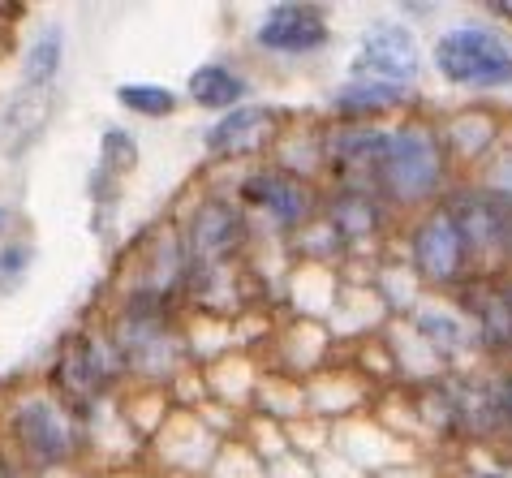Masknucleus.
Segmentation results:
<instances>
[{
	"mask_svg": "<svg viewBox=\"0 0 512 478\" xmlns=\"http://www.w3.org/2000/svg\"><path fill=\"white\" fill-rule=\"evenodd\" d=\"M121 379H125V367L108 341V332L78 328L56 345V358L48 367V392L61 397L69 410L82 414V423H87L91 410L112 397V388H117Z\"/></svg>",
	"mask_w": 512,
	"mask_h": 478,
	"instance_id": "obj_4",
	"label": "nucleus"
},
{
	"mask_svg": "<svg viewBox=\"0 0 512 478\" xmlns=\"http://www.w3.org/2000/svg\"><path fill=\"white\" fill-rule=\"evenodd\" d=\"M0 478H31V474H26V470L18 466V461H9V457H0Z\"/></svg>",
	"mask_w": 512,
	"mask_h": 478,
	"instance_id": "obj_24",
	"label": "nucleus"
},
{
	"mask_svg": "<svg viewBox=\"0 0 512 478\" xmlns=\"http://www.w3.org/2000/svg\"><path fill=\"white\" fill-rule=\"evenodd\" d=\"M250 91L254 87H250L246 69H237L233 61H203L186 78V100L203 112H220V117L250 104Z\"/></svg>",
	"mask_w": 512,
	"mask_h": 478,
	"instance_id": "obj_17",
	"label": "nucleus"
},
{
	"mask_svg": "<svg viewBox=\"0 0 512 478\" xmlns=\"http://www.w3.org/2000/svg\"><path fill=\"white\" fill-rule=\"evenodd\" d=\"M254 48L263 56H284V61H306L332 48V22L319 5H302V0H280L254 26Z\"/></svg>",
	"mask_w": 512,
	"mask_h": 478,
	"instance_id": "obj_12",
	"label": "nucleus"
},
{
	"mask_svg": "<svg viewBox=\"0 0 512 478\" xmlns=\"http://www.w3.org/2000/svg\"><path fill=\"white\" fill-rule=\"evenodd\" d=\"M117 108L142 121H164L181 108V95L164 82H121L117 87Z\"/></svg>",
	"mask_w": 512,
	"mask_h": 478,
	"instance_id": "obj_19",
	"label": "nucleus"
},
{
	"mask_svg": "<svg viewBox=\"0 0 512 478\" xmlns=\"http://www.w3.org/2000/svg\"><path fill=\"white\" fill-rule=\"evenodd\" d=\"M414 104H418L414 87H396V82H379V78H345L327 91L332 121H349V125H379L388 117H401Z\"/></svg>",
	"mask_w": 512,
	"mask_h": 478,
	"instance_id": "obj_14",
	"label": "nucleus"
},
{
	"mask_svg": "<svg viewBox=\"0 0 512 478\" xmlns=\"http://www.w3.org/2000/svg\"><path fill=\"white\" fill-rule=\"evenodd\" d=\"M435 74L452 91L491 95L512 87V39L491 22H461L435 35L431 44Z\"/></svg>",
	"mask_w": 512,
	"mask_h": 478,
	"instance_id": "obj_3",
	"label": "nucleus"
},
{
	"mask_svg": "<svg viewBox=\"0 0 512 478\" xmlns=\"http://www.w3.org/2000/svg\"><path fill=\"white\" fill-rule=\"evenodd\" d=\"M448 298L469 319L474 354L487 362H508L512 358V276H469Z\"/></svg>",
	"mask_w": 512,
	"mask_h": 478,
	"instance_id": "obj_9",
	"label": "nucleus"
},
{
	"mask_svg": "<svg viewBox=\"0 0 512 478\" xmlns=\"http://www.w3.org/2000/svg\"><path fill=\"white\" fill-rule=\"evenodd\" d=\"M112 349L130 379H168L181 367V328L177 311L147 302H117V311L104 323Z\"/></svg>",
	"mask_w": 512,
	"mask_h": 478,
	"instance_id": "obj_5",
	"label": "nucleus"
},
{
	"mask_svg": "<svg viewBox=\"0 0 512 478\" xmlns=\"http://www.w3.org/2000/svg\"><path fill=\"white\" fill-rule=\"evenodd\" d=\"M138 160H142V147H138L134 130H125V125H108V130L99 134V160H95V168H104V173L125 181L138 168Z\"/></svg>",
	"mask_w": 512,
	"mask_h": 478,
	"instance_id": "obj_20",
	"label": "nucleus"
},
{
	"mask_svg": "<svg viewBox=\"0 0 512 478\" xmlns=\"http://www.w3.org/2000/svg\"><path fill=\"white\" fill-rule=\"evenodd\" d=\"M233 199L246 207L250 220L259 216L276 237H297L319 220L323 190H319V181L297 177V173H289V168L263 160V164H254V168L241 173Z\"/></svg>",
	"mask_w": 512,
	"mask_h": 478,
	"instance_id": "obj_6",
	"label": "nucleus"
},
{
	"mask_svg": "<svg viewBox=\"0 0 512 478\" xmlns=\"http://www.w3.org/2000/svg\"><path fill=\"white\" fill-rule=\"evenodd\" d=\"M35 255L39 250H35V242H26V237H5V242H0V298H13V293L26 285Z\"/></svg>",
	"mask_w": 512,
	"mask_h": 478,
	"instance_id": "obj_21",
	"label": "nucleus"
},
{
	"mask_svg": "<svg viewBox=\"0 0 512 478\" xmlns=\"http://www.w3.org/2000/svg\"><path fill=\"white\" fill-rule=\"evenodd\" d=\"M487 388H491L495 423H500V440H512V367L491 371L487 375Z\"/></svg>",
	"mask_w": 512,
	"mask_h": 478,
	"instance_id": "obj_22",
	"label": "nucleus"
},
{
	"mask_svg": "<svg viewBox=\"0 0 512 478\" xmlns=\"http://www.w3.org/2000/svg\"><path fill=\"white\" fill-rule=\"evenodd\" d=\"M87 423L52 392H26L5 414V440L18 453L26 474H56L69 470L87 448Z\"/></svg>",
	"mask_w": 512,
	"mask_h": 478,
	"instance_id": "obj_2",
	"label": "nucleus"
},
{
	"mask_svg": "<svg viewBox=\"0 0 512 478\" xmlns=\"http://www.w3.org/2000/svg\"><path fill=\"white\" fill-rule=\"evenodd\" d=\"M422 48L409 22L375 18L358 39V52L349 56V78H379L396 87H418Z\"/></svg>",
	"mask_w": 512,
	"mask_h": 478,
	"instance_id": "obj_10",
	"label": "nucleus"
},
{
	"mask_svg": "<svg viewBox=\"0 0 512 478\" xmlns=\"http://www.w3.org/2000/svg\"><path fill=\"white\" fill-rule=\"evenodd\" d=\"M177 229H181V242H186L190 267L246 263V250L254 237H259L246 207H241L233 194H220V190L198 194Z\"/></svg>",
	"mask_w": 512,
	"mask_h": 478,
	"instance_id": "obj_7",
	"label": "nucleus"
},
{
	"mask_svg": "<svg viewBox=\"0 0 512 478\" xmlns=\"http://www.w3.org/2000/svg\"><path fill=\"white\" fill-rule=\"evenodd\" d=\"M457 168L448 160V147L439 138V125L431 117H401L388 134V151L371 177V190L396 216H418L435 207L457 186Z\"/></svg>",
	"mask_w": 512,
	"mask_h": 478,
	"instance_id": "obj_1",
	"label": "nucleus"
},
{
	"mask_svg": "<svg viewBox=\"0 0 512 478\" xmlns=\"http://www.w3.org/2000/svg\"><path fill=\"white\" fill-rule=\"evenodd\" d=\"M9 229H13V207L0 203V242H5V237H9Z\"/></svg>",
	"mask_w": 512,
	"mask_h": 478,
	"instance_id": "obj_25",
	"label": "nucleus"
},
{
	"mask_svg": "<svg viewBox=\"0 0 512 478\" xmlns=\"http://www.w3.org/2000/svg\"><path fill=\"white\" fill-rule=\"evenodd\" d=\"M52 112H56V87H48V91L18 87L13 91L9 100L0 104V156L18 164L26 151L48 134Z\"/></svg>",
	"mask_w": 512,
	"mask_h": 478,
	"instance_id": "obj_16",
	"label": "nucleus"
},
{
	"mask_svg": "<svg viewBox=\"0 0 512 478\" xmlns=\"http://www.w3.org/2000/svg\"><path fill=\"white\" fill-rule=\"evenodd\" d=\"M9 48V31H0V52H5Z\"/></svg>",
	"mask_w": 512,
	"mask_h": 478,
	"instance_id": "obj_26",
	"label": "nucleus"
},
{
	"mask_svg": "<svg viewBox=\"0 0 512 478\" xmlns=\"http://www.w3.org/2000/svg\"><path fill=\"white\" fill-rule=\"evenodd\" d=\"M405 263L414 280L422 289H435V293H457L474 267H469L465 255V242H461V229L452 212L444 203L426 207V212L409 216L405 224Z\"/></svg>",
	"mask_w": 512,
	"mask_h": 478,
	"instance_id": "obj_8",
	"label": "nucleus"
},
{
	"mask_svg": "<svg viewBox=\"0 0 512 478\" xmlns=\"http://www.w3.org/2000/svg\"><path fill=\"white\" fill-rule=\"evenodd\" d=\"M409 328H414V336L431 349V358L444 371H461L465 358H478L469 319L452 302H422V306H414V311H409Z\"/></svg>",
	"mask_w": 512,
	"mask_h": 478,
	"instance_id": "obj_15",
	"label": "nucleus"
},
{
	"mask_svg": "<svg viewBox=\"0 0 512 478\" xmlns=\"http://www.w3.org/2000/svg\"><path fill=\"white\" fill-rule=\"evenodd\" d=\"M65 48H69V35L61 22H44L39 31L31 35V44L22 48V61H18V87H31V91H48L56 87L65 69Z\"/></svg>",
	"mask_w": 512,
	"mask_h": 478,
	"instance_id": "obj_18",
	"label": "nucleus"
},
{
	"mask_svg": "<svg viewBox=\"0 0 512 478\" xmlns=\"http://www.w3.org/2000/svg\"><path fill=\"white\" fill-rule=\"evenodd\" d=\"M487 13H491V18H500V22H508V26H512V0H491Z\"/></svg>",
	"mask_w": 512,
	"mask_h": 478,
	"instance_id": "obj_23",
	"label": "nucleus"
},
{
	"mask_svg": "<svg viewBox=\"0 0 512 478\" xmlns=\"http://www.w3.org/2000/svg\"><path fill=\"white\" fill-rule=\"evenodd\" d=\"M396 220H401V216H396L371 186H327L323 190L319 224L336 237L340 255L375 246Z\"/></svg>",
	"mask_w": 512,
	"mask_h": 478,
	"instance_id": "obj_11",
	"label": "nucleus"
},
{
	"mask_svg": "<svg viewBox=\"0 0 512 478\" xmlns=\"http://www.w3.org/2000/svg\"><path fill=\"white\" fill-rule=\"evenodd\" d=\"M284 112L272 104H241L233 112L216 117V125H207L203 134V151L220 164H237V160H254V156H272V143L284 130Z\"/></svg>",
	"mask_w": 512,
	"mask_h": 478,
	"instance_id": "obj_13",
	"label": "nucleus"
}]
</instances>
